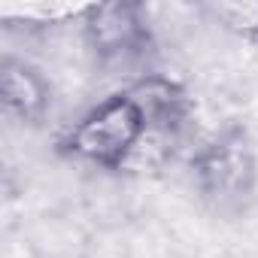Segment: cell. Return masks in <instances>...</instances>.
<instances>
[{"mask_svg": "<svg viewBox=\"0 0 258 258\" xmlns=\"http://www.w3.org/2000/svg\"><path fill=\"white\" fill-rule=\"evenodd\" d=\"M204 13L216 28L258 49V0H213L204 4Z\"/></svg>", "mask_w": 258, "mask_h": 258, "instance_id": "5b68a950", "label": "cell"}, {"mask_svg": "<svg viewBox=\"0 0 258 258\" xmlns=\"http://www.w3.org/2000/svg\"><path fill=\"white\" fill-rule=\"evenodd\" d=\"M146 143L149 115L131 82L55 134V152L61 158L103 173H137Z\"/></svg>", "mask_w": 258, "mask_h": 258, "instance_id": "6da1fadb", "label": "cell"}, {"mask_svg": "<svg viewBox=\"0 0 258 258\" xmlns=\"http://www.w3.org/2000/svg\"><path fill=\"white\" fill-rule=\"evenodd\" d=\"M185 167L201 204L216 216H243L258 195V149L243 121H225L201 140Z\"/></svg>", "mask_w": 258, "mask_h": 258, "instance_id": "7a4b0ae2", "label": "cell"}, {"mask_svg": "<svg viewBox=\"0 0 258 258\" xmlns=\"http://www.w3.org/2000/svg\"><path fill=\"white\" fill-rule=\"evenodd\" d=\"M88 55L103 70H137L155 58V31L149 10L134 0L94 4L79 16Z\"/></svg>", "mask_w": 258, "mask_h": 258, "instance_id": "3957f363", "label": "cell"}, {"mask_svg": "<svg viewBox=\"0 0 258 258\" xmlns=\"http://www.w3.org/2000/svg\"><path fill=\"white\" fill-rule=\"evenodd\" d=\"M0 103L16 124L37 131L52 115L55 91L37 64L19 55H4L0 58Z\"/></svg>", "mask_w": 258, "mask_h": 258, "instance_id": "277c9868", "label": "cell"}]
</instances>
